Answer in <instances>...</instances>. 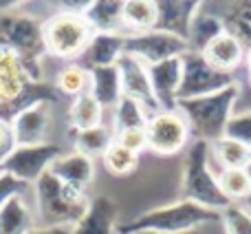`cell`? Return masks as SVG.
I'll return each mask as SVG.
<instances>
[{
	"instance_id": "cell-13",
	"label": "cell",
	"mask_w": 251,
	"mask_h": 234,
	"mask_svg": "<svg viewBox=\"0 0 251 234\" xmlns=\"http://www.w3.org/2000/svg\"><path fill=\"white\" fill-rule=\"evenodd\" d=\"M150 87L161 111H174L178 102V88L183 80V56L148 66Z\"/></svg>"
},
{
	"instance_id": "cell-6",
	"label": "cell",
	"mask_w": 251,
	"mask_h": 234,
	"mask_svg": "<svg viewBox=\"0 0 251 234\" xmlns=\"http://www.w3.org/2000/svg\"><path fill=\"white\" fill-rule=\"evenodd\" d=\"M183 192L185 199L201 208L221 212L229 205L216 181V170L209 164V144L192 142L187 146L185 168H183Z\"/></svg>"
},
{
	"instance_id": "cell-38",
	"label": "cell",
	"mask_w": 251,
	"mask_h": 234,
	"mask_svg": "<svg viewBox=\"0 0 251 234\" xmlns=\"http://www.w3.org/2000/svg\"><path fill=\"white\" fill-rule=\"evenodd\" d=\"M245 64H247V71H251V44L245 47Z\"/></svg>"
},
{
	"instance_id": "cell-41",
	"label": "cell",
	"mask_w": 251,
	"mask_h": 234,
	"mask_svg": "<svg viewBox=\"0 0 251 234\" xmlns=\"http://www.w3.org/2000/svg\"><path fill=\"white\" fill-rule=\"evenodd\" d=\"M245 205H247V208L251 210V199H249V201H247V204H245Z\"/></svg>"
},
{
	"instance_id": "cell-15",
	"label": "cell",
	"mask_w": 251,
	"mask_h": 234,
	"mask_svg": "<svg viewBox=\"0 0 251 234\" xmlns=\"http://www.w3.org/2000/svg\"><path fill=\"white\" fill-rule=\"evenodd\" d=\"M201 56L205 58L209 66H214L221 73L236 75L240 64H245V44L234 31H223Z\"/></svg>"
},
{
	"instance_id": "cell-29",
	"label": "cell",
	"mask_w": 251,
	"mask_h": 234,
	"mask_svg": "<svg viewBox=\"0 0 251 234\" xmlns=\"http://www.w3.org/2000/svg\"><path fill=\"white\" fill-rule=\"evenodd\" d=\"M148 117H150V113L139 102L130 100V97H122L113 109V133L128 128H146Z\"/></svg>"
},
{
	"instance_id": "cell-40",
	"label": "cell",
	"mask_w": 251,
	"mask_h": 234,
	"mask_svg": "<svg viewBox=\"0 0 251 234\" xmlns=\"http://www.w3.org/2000/svg\"><path fill=\"white\" fill-rule=\"evenodd\" d=\"M247 173H249V179H251V164L247 166Z\"/></svg>"
},
{
	"instance_id": "cell-35",
	"label": "cell",
	"mask_w": 251,
	"mask_h": 234,
	"mask_svg": "<svg viewBox=\"0 0 251 234\" xmlns=\"http://www.w3.org/2000/svg\"><path fill=\"white\" fill-rule=\"evenodd\" d=\"M16 150V135H13V126L9 119L0 117V168L9 159V155Z\"/></svg>"
},
{
	"instance_id": "cell-28",
	"label": "cell",
	"mask_w": 251,
	"mask_h": 234,
	"mask_svg": "<svg viewBox=\"0 0 251 234\" xmlns=\"http://www.w3.org/2000/svg\"><path fill=\"white\" fill-rule=\"evenodd\" d=\"M216 181L229 204H247L251 199V179H249L247 168L218 170Z\"/></svg>"
},
{
	"instance_id": "cell-14",
	"label": "cell",
	"mask_w": 251,
	"mask_h": 234,
	"mask_svg": "<svg viewBox=\"0 0 251 234\" xmlns=\"http://www.w3.org/2000/svg\"><path fill=\"white\" fill-rule=\"evenodd\" d=\"M201 7H203L201 2H190V0H159L156 2V29L183 38L187 42L192 20Z\"/></svg>"
},
{
	"instance_id": "cell-33",
	"label": "cell",
	"mask_w": 251,
	"mask_h": 234,
	"mask_svg": "<svg viewBox=\"0 0 251 234\" xmlns=\"http://www.w3.org/2000/svg\"><path fill=\"white\" fill-rule=\"evenodd\" d=\"M115 144H119L126 150L141 155L148 150V135L146 128H128V130H119L115 133Z\"/></svg>"
},
{
	"instance_id": "cell-2",
	"label": "cell",
	"mask_w": 251,
	"mask_h": 234,
	"mask_svg": "<svg viewBox=\"0 0 251 234\" xmlns=\"http://www.w3.org/2000/svg\"><path fill=\"white\" fill-rule=\"evenodd\" d=\"M86 2L57 4V11L42 22V44L47 56L64 62H77L82 58L95 35L82 16Z\"/></svg>"
},
{
	"instance_id": "cell-11",
	"label": "cell",
	"mask_w": 251,
	"mask_h": 234,
	"mask_svg": "<svg viewBox=\"0 0 251 234\" xmlns=\"http://www.w3.org/2000/svg\"><path fill=\"white\" fill-rule=\"evenodd\" d=\"M53 104L55 102L40 100L9 117L13 126V135H16V146L49 144V135L53 128Z\"/></svg>"
},
{
	"instance_id": "cell-19",
	"label": "cell",
	"mask_w": 251,
	"mask_h": 234,
	"mask_svg": "<svg viewBox=\"0 0 251 234\" xmlns=\"http://www.w3.org/2000/svg\"><path fill=\"white\" fill-rule=\"evenodd\" d=\"M122 9L124 2L119 0H95V2H86L82 16L93 29V33L124 35Z\"/></svg>"
},
{
	"instance_id": "cell-24",
	"label": "cell",
	"mask_w": 251,
	"mask_h": 234,
	"mask_svg": "<svg viewBox=\"0 0 251 234\" xmlns=\"http://www.w3.org/2000/svg\"><path fill=\"white\" fill-rule=\"evenodd\" d=\"M124 35H139L156 29V0H128L122 9Z\"/></svg>"
},
{
	"instance_id": "cell-22",
	"label": "cell",
	"mask_w": 251,
	"mask_h": 234,
	"mask_svg": "<svg viewBox=\"0 0 251 234\" xmlns=\"http://www.w3.org/2000/svg\"><path fill=\"white\" fill-rule=\"evenodd\" d=\"M223 31H227L225 20L216 13H207L205 7H201L192 20L190 33H187V49L192 53H203Z\"/></svg>"
},
{
	"instance_id": "cell-39",
	"label": "cell",
	"mask_w": 251,
	"mask_h": 234,
	"mask_svg": "<svg viewBox=\"0 0 251 234\" xmlns=\"http://www.w3.org/2000/svg\"><path fill=\"white\" fill-rule=\"evenodd\" d=\"M247 82H249V87H251V71H249V75H247Z\"/></svg>"
},
{
	"instance_id": "cell-23",
	"label": "cell",
	"mask_w": 251,
	"mask_h": 234,
	"mask_svg": "<svg viewBox=\"0 0 251 234\" xmlns=\"http://www.w3.org/2000/svg\"><path fill=\"white\" fill-rule=\"evenodd\" d=\"M209 164L218 170L247 168L251 164V148L229 137H221L209 144ZM216 170V173H218Z\"/></svg>"
},
{
	"instance_id": "cell-9",
	"label": "cell",
	"mask_w": 251,
	"mask_h": 234,
	"mask_svg": "<svg viewBox=\"0 0 251 234\" xmlns=\"http://www.w3.org/2000/svg\"><path fill=\"white\" fill-rule=\"evenodd\" d=\"M187 51L190 49H187V42L183 38H176V35L159 29L139 35H126L124 44V53L141 60L146 66L159 64V62H165L170 58H181Z\"/></svg>"
},
{
	"instance_id": "cell-4",
	"label": "cell",
	"mask_w": 251,
	"mask_h": 234,
	"mask_svg": "<svg viewBox=\"0 0 251 234\" xmlns=\"http://www.w3.org/2000/svg\"><path fill=\"white\" fill-rule=\"evenodd\" d=\"M207 226H221V212L201 208L192 201L183 199L176 204L154 208L148 212L139 214L137 219L128 223H117V234H130V232H165V234H183L192 230H201Z\"/></svg>"
},
{
	"instance_id": "cell-1",
	"label": "cell",
	"mask_w": 251,
	"mask_h": 234,
	"mask_svg": "<svg viewBox=\"0 0 251 234\" xmlns=\"http://www.w3.org/2000/svg\"><path fill=\"white\" fill-rule=\"evenodd\" d=\"M33 210L38 228H66L73 230L91 208L86 190L60 181L47 173L33 183Z\"/></svg>"
},
{
	"instance_id": "cell-18",
	"label": "cell",
	"mask_w": 251,
	"mask_h": 234,
	"mask_svg": "<svg viewBox=\"0 0 251 234\" xmlns=\"http://www.w3.org/2000/svg\"><path fill=\"white\" fill-rule=\"evenodd\" d=\"M33 192V188H31ZM22 195L0 208V234H29L38 228L33 210V195Z\"/></svg>"
},
{
	"instance_id": "cell-8",
	"label": "cell",
	"mask_w": 251,
	"mask_h": 234,
	"mask_svg": "<svg viewBox=\"0 0 251 234\" xmlns=\"http://www.w3.org/2000/svg\"><path fill=\"white\" fill-rule=\"evenodd\" d=\"M236 82H238L236 75L221 73L214 66H209L201 53L187 51L183 56V80L181 88H178V102L212 95V93L223 91Z\"/></svg>"
},
{
	"instance_id": "cell-5",
	"label": "cell",
	"mask_w": 251,
	"mask_h": 234,
	"mask_svg": "<svg viewBox=\"0 0 251 234\" xmlns=\"http://www.w3.org/2000/svg\"><path fill=\"white\" fill-rule=\"evenodd\" d=\"M0 49L16 53L33 69L47 56L42 44V22L29 16L20 4L0 2Z\"/></svg>"
},
{
	"instance_id": "cell-32",
	"label": "cell",
	"mask_w": 251,
	"mask_h": 234,
	"mask_svg": "<svg viewBox=\"0 0 251 234\" xmlns=\"http://www.w3.org/2000/svg\"><path fill=\"white\" fill-rule=\"evenodd\" d=\"M225 137L236 139V142H240V144H245V146L251 148V111L231 115V119L227 121Z\"/></svg>"
},
{
	"instance_id": "cell-31",
	"label": "cell",
	"mask_w": 251,
	"mask_h": 234,
	"mask_svg": "<svg viewBox=\"0 0 251 234\" xmlns=\"http://www.w3.org/2000/svg\"><path fill=\"white\" fill-rule=\"evenodd\" d=\"M223 234H251V210L245 204H229L221 210Z\"/></svg>"
},
{
	"instance_id": "cell-25",
	"label": "cell",
	"mask_w": 251,
	"mask_h": 234,
	"mask_svg": "<svg viewBox=\"0 0 251 234\" xmlns=\"http://www.w3.org/2000/svg\"><path fill=\"white\" fill-rule=\"evenodd\" d=\"M69 124L73 133H82V130H91L104 124V109L97 104V100L86 93L69 104Z\"/></svg>"
},
{
	"instance_id": "cell-26",
	"label": "cell",
	"mask_w": 251,
	"mask_h": 234,
	"mask_svg": "<svg viewBox=\"0 0 251 234\" xmlns=\"http://www.w3.org/2000/svg\"><path fill=\"white\" fill-rule=\"evenodd\" d=\"M53 88L60 95H66L71 100H75L79 95H86L91 91V71L84 69L79 62H66L55 73Z\"/></svg>"
},
{
	"instance_id": "cell-16",
	"label": "cell",
	"mask_w": 251,
	"mask_h": 234,
	"mask_svg": "<svg viewBox=\"0 0 251 234\" xmlns=\"http://www.w3.org/2000/svg\"><path fill=\"white\" fill-rule=\"evenodd\" d=\"M49 173L55 175L60 181L69 183V186L86 190L93 183V179H95V159H91V157L82 155L77 150L62 152L51 164Z\"/></svg>"
},
{
	"instance_id": "cell-30",
	"label": "cell",
	"mask_w": 251,
	"mask_h": 234,
	"mask_svg": "<svg viewBox=\"0 0 251 234\" xmlns=\"http://www.w3.org/2000/svg\"><path fill=\"white\" fill-rule=\"evenodd\" d=\"M101 161H104V168L108 170L113 177H130L139 166V155L126 150V148H122L119 144L113 142L108 150L104 152Z\"/></svg>"
},
{
	"instance_id": "cell-12",
	"label": "cell",
	"mask_w": 251,
	"mask_h": 234,
	"mask_svg": "<svg viewBox=\"0 0 251 234\" xmlns=\"http://www.w3.org/2000/svg\"><path fill=\"white\" fill-rule=\"evenodd\" d=\"M119 69V78H122V93L124 97H130V100L139 102L143 109L150 115H154L159 109L154 100V93H152L150 87V75H148V66L143 64L141 60L124 53L117 62Z\"/></svg>"
},
{
	"instance_id": "cell-37",
	"label": "cell",
	"mask_w": 251,
	"mask_h": 234,
	"mask_svg": "<svg viewBox=\"0 0 251 234\" xmlns=\"http://www.w3.org/2000/svg\"><path fill=\"white\" fill-rule=\"evenodd\" d=\"M130 234H165V232H152V230H143V232H130ZM183 234H207L205 228H201V230H192V232H183Z\"/></svg>"
},
{
	"instance_id": "cell-34",
	"label": "cell",
	"mask_w": 251,
	"mask_h": 234,
	"mask_svg": "<svg viewBox=\"0 0 251 234\" xmlns=\"http://www.w3.org/2000/svg\"><path fill=\"white\" fill-rule=\"evenodd\" d=\"M31 188L33 186H26V183H22L20 179H16L13 175L0 170V208H4V205L11 199H16V197L29 195Z\"/></svg>"
},
{
	"instance_id": "cell-3",
	"label": "cell",
	"mask_w": 251,
	"mask_h": 234,
	"mask_svg": "<svg viewBox=\"0 0 251 234\" xmlns=\"http://www.w3.org/2000/svg\"><path fill=\"white\" fill-rule=\"evenodd\" d=\"M240 100V84L223 88L218 93L196 100H181L176 102V111L185 117L190 126L192 142L212 144L216 139L225 137L227 121L236 113V104Z\"/></svg>"
},
{
	"instance_id": "cell-27",
	"label": "cell",
	"mask_w": 251,
	"mask_h": 234,
	"mask_svg": "<svg viewBox=\"0 0 251 234\" xmlns=\"http://www.w3.org/2000/svg\"><path fill=\"white\" fill-rule=\"evenodd\" d=\"M115 142L113 126L101 124L97 128L82 130V133H73V150L82 152V155L91 157H104V152L110 148V144Z\"/></svg>"
},
{
	"instance_id": "cell-17",
	"label": "cell",
	"mask_w": 251,
	"mask_h": 234,
	"mask_svg": "<svg viewBox=\"0 0 251 234\" xmlns=\"http://www.w3.org/2000/svg\"><path fill=\"white\" fill-rule=\"evenodd\" d=\"M124 44L126 35L95 33L77 62L88 71L101 69V66H115L119 62V58L124 56Z\"/></svg>"
},
{
	"instance_id": "cell-7",
	"label": "cell",
	"mask_w": 251,
	"mask_h": 234,
	"mask_svg": "<svg viewBox=\"0 0 251 234\" xmlns=\"http://www.w3.org/2000/svg\"><path fill=\"white\" fill-rule=\"evenodd\" d=\"M148 135V150L156 157H174L178 152L187 150L192 144L190 126L185 117L174 111H156L148 117L146 124Z\"/></svg>"
},
{
	"instance_id": "cell-36",
	"label": "cell",
	"mask_w": 251,
	"mask_h": 234,
	"mask_svg": "<svg viewBox=\"0 0 251 234\" xmlns=\"http://www.w3.org/2000/svg\"><path fill=\"white\" fill-rule=\"evenodd\" d=\"M73 230H66V228H35L29 234H71Z\"/></svg>"
},
{
	"instance_id": "cell-21",
	"label": "cell",
	"mask_w": 251,
	"mask_h": 234,
	"mask_svg": "<svg viewBox=\"0 0 251 234\" xmlns=\"http://www.w3.org/2000/svg\"><path fill=\"white\" fill-rule=\"evenodd\" d=\"M91 93L97 100L101 109H115L117 102L124 97L122 93V78H119V69L115 66H101V69L91 71Z\"/></svg>"
},
{
	"instance_id": "cell-10",
	"label": "cell",
	"mask_w": 251,
	"mask_h": 234,
	"mask_svg": "<svg viewBox=\"0 0 251 234\" xmlns=\"http://www.w3.org/2000/svg\"><path fill=\"white\" fill-rule=\"evenodd\" d=\"M62 148L57 144H40V146H16V150L9 155V159L2 164L4 173L13 175L26 186H33L49 168L51 164L62 155Z\"/></svg>"
},
{
	"instance_id": "cell-20",
	"label": "cell",
	"mask_w": 251,
	"mask_h": 234,
	"mask_svg": "<svg viewBox=\"0 0 251 234\" xmlns=\"http://www.w3.org/2000/svg\"><path fill=\"white\" fill-rule=\"evenodd\" d=\"M71 234H117V205L108 197L91 201L86 217L73 228Z\"/></svg>"
}]
</instances>
